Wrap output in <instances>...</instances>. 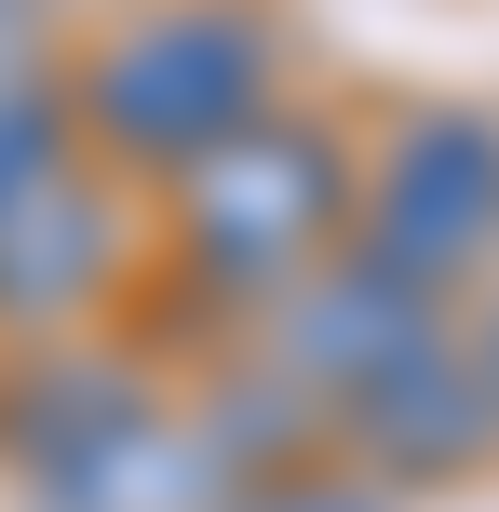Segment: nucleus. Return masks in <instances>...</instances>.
Returning a JSON list of instances; mask_svg holds the SVG:
<instances>
[{
    "label": "nucleus",
    "mask_w": 499,
    "mask_h": 512,
    "mask_svg": "<svg viewBox=\"0 0 499 512\" xmlns=\"http://www.w3.org/2000/svg\"><path fill=\"white\" fill-rule=\"evenodd\" d=\"M351 176H365V149L338 122H311V108H257L243 135L189 149L162 176V256H176L189 310L257 324L284 283H311L351 243Z\"/></svg>",
    "instance_id": "1"
},
{
    "label": "nucleus",
    "mask_w": 499,
    "mask_h": 512,
    "mask_svg": "<svg viewBox=\"0 0 499 512\" xmlns=\"http://www.w3.org/2000/svg\"><path fill=\"white\" fill-rule=\"evenodd\" d=\"M68 122L108 176H176L189 149L243 135L257 108H284V27L257 0H135L68 54Z\"/></svg>",
    "instance_id": "2"
},
{
    "label": "nucleus",
    "mask_w": 499,
    "mask_h": 512,
    "mask_svg": "<svg viewBox=\"0 0 499 512\" xmlns=\"http://www.w3.org/2000/svg\"><path fill=\"white\" fill-rule=\"evenodd\" d=\"M351 243L419 297H486L499 270V108H405L351 176Z\"/></svg>",
    "instance_id": "3"
},
{
    "label": "nucleus",
    "mask_w": 499,
    "mask_h": 512,
    "mask_svg": "<svg viewBox=\"0 0 499 512\" xmlns=\"http://www.w3.org/2000/svg\"><path fill=\"white\" fill-rule=\"evenodd\" d=\"M324 459L378 472L392 499H432V486H473V472H499V391H486L473 337L446 324V337H419L405 364H378V378L324 418Z\"/></svg>",
    "instance_id": "4"
},
{
    "label": "nucleus",
    "mask_w": 499,
    "mask_h": 512,
    "mask_svg": "<svg viewBox=\"0 0 499 512\" xmlns=\"http://www.w3.org/2000/svg\"><path fill=\"white\" fill-rule=\"evenodd\" d=\"M135 270V230H122V176L95 149H68L54 176H27L0 203V337H81Z\"/></svg>",
    "instance_id": "5"
},
{
    "label": "nucleus",
    "mask_w": 499,
    "mask_h": 512,
    "mask_svg": "<svg viewBox=\"0 0 499 512\" xmlns=\"http://www.w3.org/2000/svg\"><path fill=\"white\" fill-rule=\"evenodd\" d=\"M446 324H459L446 297H419V283H392L365 243H338L311 283H284V297L243 324V351H257V364H284V378L311 391V418H338L351 391L378 378V364H405L419 337H446Z\"/></svg>",
    "instance_id": "6"
},
{
    "label": "nucleus",
    "mask_w": 499,
    "mask_h": 512,
    "mask_svg": "<svg viewBox=\"0 0 499 512\" xmlns=\"http://www.w3.org/2000/svg\"><path fill=\"white\" fill-rule=\"evenodd\" d=\"M14 499L27 512H230L243 459L189 418V391H149V405H122L95 445H68L54 472H27Z\"/></svg>",
    "instance_id": "7"
},
{
    "label": "nucleus",
    "mask_w": 499,
    "mask_h": 512,
    "mask_svg": "<svg viewBox=\"0 0 499 512\" xmlns=\"http://www.w3.org/2000/svg\"><path fill=\"white\" fill-rule=\"evenodd\" d=\"M230 512H405L378 472H351V459H297V472H257Z\"/></svg>",
    "instance_id": "8"
},
{
    "label": "nucleus",
    "mask_w": 499,
    "mask_h": 512,
    "mask_svg": "<svg viewBox=\"0 0 499 512\" xmlns=\"http://www.w3.org/2000/svg\"><path fill=\"white\" fill-rule=\"evenodd\" d=\"M473 364H486V391H499V270H486V310H473Z\"/></svg>",
    "instance_id": "9"
}]
</instances>
